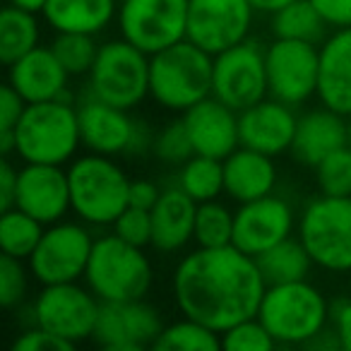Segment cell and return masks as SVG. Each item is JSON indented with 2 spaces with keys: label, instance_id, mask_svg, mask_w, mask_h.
Listing matches in <instances>:
<instances>
[{
  "label": "cell",
  "instance_id": "cell-1",
  "mask_svg": "<svg viewBox=\"0 0 351 351\" xmlns=\"http://www.w3.org/2000/svg\"><path fill=\"white\" fill-rule=\"evenodd\" d=\"M265 289L267 282L258 260L234 243L224 248L197 245L178 263L171 279L178 311L219 335L236 322L258 315Z\"/></svg>",
  "mask_w": 351,
  "mask_h": 351
},
{
  "label": "cell",
  "instance_id": "cell-2",
  "mask_svg": "<svg viewBox=\"0 0 351 351\" xmlns=\"http://www.w3.org/2000/svg\"><path fill=\"white\" fill-rule=\"evenodd\" d=\"M80 145L77 106L70 99L27 104L15 128V154L25 164L65 166L75 159Z\"/></svg>",
  "mask_w": 351,
  "mask_h": 351
},
{
  "label": "cell",
  "instance_id": "cell-3",
  "mask_svg": "<svg viewBox=\"0 0 351 351\" xmlns=\"http://www.w3.org/2000/svg\"><path fill=\"white\" fill-rule=\"evenodd\" d=\"M327 298L308 279L287 284H267L258 317L277 344L308 346L330 325Z\"/></svg>",
  "mask_w": 351,
  "mask_h": 351
},
{
  "label": "cell",
  "instance_id": "cell-4",
  "mask_svg": "<svg viewBox=\"0 0 351 351\" xmlns=\"http://www.w3.org/2000/svg\"><path fill=\"white\" fill-rule=\"evenodd\" d=\"M215 56L183 39L149 60V97L166 111H188L212 97Z\"/></svg>",
  "mask_w": 351,
  "mask_h": 351
},
{
  "label": "cell",
  "instance_id": "cell-5",
  "mask_svg": "<svg viewBox=\"0 0 351 351\" xmlns=\"http://www.w3.org/2000/svg\"><path fill=\"white\" fill-rule=\"evenodd\" d=\"M70 207L80 221L89 226H113L130 202V178L113 156L89 154L68 166Z\"/></svg>",
  "mask_w": 351,
  "mask_h": 351
},
{
  "label": "cell",
  "instance_id": "cell-6",
  "mask_svg": "<svg viewBox=\"0 0 351 351\" xmlns=\"http://www.w3.org/2000/svg\"><path fill=\"white\" fill-rule=\"evenodd\" d=\"M154 269L145 248L118 239L116 234L94 241L82 282L101 303L145 298L152 289Z\"/></svg>",
  "mask_w": 351,
  "mask_h": 351
},
{
  "label": "cell",
  "instance_id": "cell-7",
  "mask_svg": "<svg viewBox=\"0 0 351 351\" xmlns=\"http://www.w3.org/2000/svg\"><path fill=\"white\" fill-rule=\"evenodd\" d=\"M149 60L123 36L106 41L87 75V94L125 111L140 106L149 97Z\"/></svg>",
  "mask_w": 351,
  "mask_h": 351
},
{
  "label": "cell",
  "instance_id": "cell-8",
  "mask_svg": "<svg viewBox=\"0 0 351 351\" xmlns=\"http://www.w3.org/2000/svg\"><path fill=\"white\" fill-rule=\"evenodd\" d=\"M296 231L317 267L351 272V197L320 193L303 207Z\"/></svg>",
  "mask_w": 351,
  "mask_h": 351
},
{
  "label": "cell",
  "instance_id": "cell-9",
  "mask_svg": "<svg viewBox=\"0 0 351 351\" xmlns=\"http://www.w3.org/2000/svg\"><path fill=\"white\" fill-rule=\"evenodd\" d=\"M191 0H118V32L125 41L154 56L188 36Z\"/></svg>",
  "mask_w": 351,
  "mask_h": 351
},
{
  "label": "cell",
  "instance_id": "cell-10",
  "mask_svg": "<svg viewBox=\"0 0 351 351\" xmlns=\"http://www.w3.org/2000/svg\"><path fill=\"white\" fill-rule=\"evenodd\" d=\"M99 308L101 301L94 296L87 284H46L32 306V320L34 325L77 346L80 341L92 339Z\"/></svg>",
  "mask_w": 351,
  "mask_h": 351
},
{
  "label": "cell",
  "instance_id": "cell-11",
  "mask_svg": "<svg viewBox=\"0 0 351 351\" xmlns=\"http://www.w3.org/2000/svg\"><path fill=\"white\" fill-rule=\"evenodd\" d=\"M94 236L84 221H56L49 224L39 245L29 255V272L41 287L46 284L80 282L94 248Z\"/></svg>",
  "mask_w": 351,
  "mask_h": 351
},
{
  "label": "cell",
  "instance_id": "cell-12",
  "mask_svg": "<svg viewBox=\"0 0 351 351\" xmlns=\"http://www.w3.org/2000/svg\"><path fill=\"white\" fill-rule=\"evenodd\" d=\"M212 97L239 113L269 97L265 49L258 41L248 36L245 41L215 56Z\"/></svg>",
  "mask_w": 351,
  "mask_h": 351
},
{
  "label": "cell",
  "instance_id": "cell-13",
  "mask_svg": "<svg viewBox=\"0 0 351 351\" xmlns=\"http://www.w3.org/2000/svg\"><path fill=\"white\" fill-rule=\"evenodd\" d=\"M265 63H267L269 97L293 108L317 97L320 46L311 44V41L274 36L272 44L265 49Z\"/></svg>",
  "mask_w": 351,
  "mask_h": 351
},
{
  "label": "cell",
  "instance_id": "cell-14",
  "mask_svg": "<svg viewBox=\"0 0 351 351\" xmlns=\"http://www.w3.org/2000/svg\"><path fill=\"white\" fill-rule=\"evenodd\" d=\"M80 118V137L82 147H87L94 154L118 156L142 152L145 147H152V140L145 132V128L137 125L125 108H118L101 99L87 97L77 104Z\"/></svg>",
  "mask_w": 351,
  "mask_h": 351
},
{
  "label": "cell",
  "instance_id": "cell-15",
  "mask_svg": "<svg viewBox=\"0 0 351 351\" xmlns=\"http://www.w3.org/2000/svg\"><path fill=\"white\" fill-rule=\"evenodd\" d=\"M253 17L250 0H191L186 39L217 56L248 39Z\"/></svg>",
  "mask_w": 351,
  "mask_h": 351
},
{
  "label": "cell",
  "instance_id": "cell-16",
  "mask_svg": "<svg viewBox=\"0 0 351 351\" xmlns=\"http://www.w3.org/2000/svg\"><path fill=\"white\" fill-rule=\"evenodd\" d=\"M164 330L161 315L145 298L106 301L99 308L92 341L104 351H142L154 346Z\"/></svg>",
  "mask_w": 351,
  "mask_h": 351
},
{
  "label": "cell",
  "instance_id": "cell-17",
  "mask_svg": "<svg viewBox=\"0 0 351 351\" xmlns=\"http://www.w3.org/2000/svg\"><path fill=\"white\" fill-rule=\"evenodd\" d=\"M296 224L298 221L293 215V207L274 193L243 202L234 212V245L243 253L258 258L272 245L289 239Z\"/></svg>",
  "mask_w": 351,
  "mask_h": 351
},
{
  "label": "cell",
  "instance_id": "cell-18",
  "mask_svg": "<svg viewBox=\"0 0 351 351\" xmlns=\"http://www.w3.org/2000/svg\"><path fill=\"white\" fill-rule=\"evenodd\" d=\"M15 207L46 226L60 221L73 210L68 171L56 164H25L17 176Z\"/></svg>",
  "mask_w": 351,
  "mask_h": 351
},
{
  "label": "cell",
  "instance_id": "cell-19",
  "mask_svg": "<svg viewBox=\"0 0 351 351\" xmlns=\"http://www.w3.org/2000/svg\"><path fill=\"white\" fill-rule=\"evenodd\" d=\"M296 123L298 116L293 113V106L267 97L239 113L241 145L269 156L291 152Z\"/></svg>",
  "mask_w": 351,
  "mask_h": 351
},
{
  "label": "cell",
  "instance_id": "cell-20",
  "mask_svg": "<svg viewBox=\"0 0 351 351\" xmlns=\"http://www.w3.org/2000/svg\"><path fill=\"white\" fill-rule=\"evenodd\" d=\"M183 123L191 135L195 154L224 161L231 152L241 147L239 111L226 106L217 97H207L183 111Z\"/></svg>",
  "mask_w": 351,
  "mask_h": 351
},
{
  "label": "cell",
  "instance_id": "cell-21",
  "mask_svg": "<svg viewBox=\"0 0 351 351\" xmlns=\"http://www.w3.org/2000/svg\"><path fill=\"white\" fill-rule=\"evenodd\" d=\"M70 73L63 68L51 46H36L20 60L8 65V84L27 104L68 99Z\"/></svg>",
  "mask_w": 351,
  "mask_h": 351
},
{
  "label": "cell",
  "instance_id": "cell-22",
  "mask_svg": "<svg viewBox=\"0 0 351 351\" xmlns=\"http://www.w3.org/2000/svg\"><path fill=\"white\" fill-rule=\"evenodd\" d=\"M349 145V125L346 116L332 108H313L298 116L296 135H293L291 154L298 164L315 169L325 156L337 152L339 147Z\"/></svg>",
  "mask_w": 351,
  "mask_h": 351
},
{
  "label": "cell",
  "instance_id": "cell-23",
  "mask_svg": "<svg viewBox=\"0 0 351 351\" xmlns=\"http://www.w3.org/2000/svg\"><path fill=\"white\" fill-rule=\"evenodd\" d=\"M197 202L178 186L161 191L152 207V248L159 253H178L195 236Z\"/></svg>",
  "mask_w": 351,
  "mask_h": 351
},
{
  "label": "cell",
  "instance_id": "cell-24",
  "mask_svg": "<svg viewBox=\"0 0 351 351\" xmlns=\"http://www.w3.org/2000/svg\"><path fill=\"white\" fill-rule=\"evenodd\" d=\"M317 99L322 106L351 116V27L335 29L322 41Z\"/></svg>",
  "mask_w": 351,
  "mask_h": 351
},
{
  "label": "cell",
  "instance_id": "cell-25",
  "mask_svg": "<svg viewBox=\"0 0 351 351\" xmlns=\"http://www.w3.org/2000/svg\"><path fill=\"white\" fill-rule=\"evenodd\" d=\"M277 186L274 156L241 145L224 159V193L239 205L272 195Z\"/></svg>",
  "mask_w": 351,
  "mask_h": 351
},
{
  "label": "cell",
  "instance_id": "cell-26",
  "mask_svg": "<svg viewBox=\"0 0 351 351\" xmlns=\"http://www.w3.org/2000/svg\"><path fill=\"white\" fill-rule=\"evenodd\" d=\"M41 17L56 34L97 36L118 17V0H49Z\"/></svg>",
  "mask_w": 351,
  "mask_h": 351
},
{
  "label": "cell",
  "instance_id": "cell-27",
  "mask_svg": "<svg viewBox=\"0 0 351 351\" xmlns=\"http://www.w3.org/2000/svg\"><path fill=\"white\" fill-rule=\"evenodd\" d=\"M255 260H258V267L267 284L301 282V279H308L313 265H315L298 236L296 239L289 236L282 243L272 245L263 255H258Z\"/></svg>",
  "mask_w": 351,
  "mask_h": 351
},
{
  "label": "cell",
  "instance_id": "cell-28",
  "mask_svg": "<svg viewBox=\"0 0 351 351\" xmlns=\"http://www.w3.org/2000/svg\"><path fill=\"white\" fill-rule=\"evenodd\" d=\"M330 29L317 8L311 0H293L282 10L272 12V34L277 39H296L311 41V44H322L325 32Z\"/></svg>",
  "mask_w": 351,
  "mask_h": 351
},
{
  "label": "cell",
  "instance_id": "cell-29",
  "mask_svg": "<svg viewBox=\"0 0 351 351\" xmlns=\"http://www.w3.org/2000/svg\"><path fill=\"white\" fill-rule=\"evenodd\" d=\"M39 20L34 12L8 5L0 15V60L12 65L39 46Z\"/></svg>",
  "mask_w": 351,
  "mask_h": 351
},
{
  "label": "cell",
  "instance_id": "cell-30",
  "mask_svg": "<svg viewBox=\"0 0 351 351\" xmlns=\"http://www.w3.org/2000/svg\"><path fill=\"white\" fill-rule=\"evenodd\" d=\"M178 188L186 191L197 205L217 200L224 193V161L202 154L191 156L178 171Z\"/></svg>",
  "mask_w": 351,
  "mask_h": 351
},
{
  "label": "cell",
  "instance_id": "cell-31",
  "mask_svg": "<svg viewBox=\"0 0 351 351\" xmlns=\"http://www.w3.org/2000/svg\"><path fill=\"white\" fill-rule=\"evenodd\" d=\"M44 231L46 224L22 212L20 207L5 210L0 215V250L5 255H12V258L29 260Z\"/></svg>",
  "mask_w": 351,
  "mask_h": 351
},
{
  "label": "cell",
  "instance_id": "cell-32",
  "mask_svg": "<svg viewBox=\"0 0 351 351\" xmlns=\"http://www.w3.org/2000/svg\"><path fill=\"white\" fill-rule=\"evenodd\" d=\"M152 349L159 351H219L221 349V335L193 317L183 315L181 320L164 325L161 335L156 337Z\"/></svg>",
  "mask_w": 351,
  "mask_h": 351
},
{
  "label": "cell",
  "instance_id": "cell-33",
  "mask_svg": "<svg viewBox=\"0 0 351 351\" xmlns=\"http://www.w3.org/2000/svg\"><path fill=\"white\" fill-rule=\"evenodd\" d=\"M200 248H224L234 243V212L217 200L200 202L195 215V236Z\"/></svg>",
  "mask_w": 351,
  "mask_h": 351
},
{
  "label": "cell",
  "instance_id": "cell-34",
  "mask_svg": "<svg viewBox=\"0 0 351 351\" xmlns=\"http://www.w3.org/2000/svg\"><path fill=\"white\" fill-rule=\"evenodd\" d=\"M51 49L58 56L63 68L70 73V77H82L89 75L94 60L99 56L97 36L92 34H70V32H60L51 41Z\"/></svg>",
  "mask_w": 351,
  "mask_h": 351
},
{
  "label": "cell",
  "instance_id": "cell-35",
  "mask_svg": "<svg viewBox=\"0 0 351 351\" xmlns=\"http://www.w3.org/2000/svg\"><path fill=\"white\" fill-rule=\"evenodd\" d=\"M315 183L322 195L351 197V145L339 147L315 166Z\"/></svg>",
  "mask_w": 351,
  "mask_h": 351
},
{
  "label": "cell",
  "instance_id": "cell-36",
  "mask_svg": "<svg viewBox=\"0 0 351 351\" xmlns=\"http://www.w3.org/2000/svg\"><path fill=\"white\" fill-rule=\"evenodd\" d=\"M152 152H154L159 161L173 166H183L191 156H195V149H193L191 135H188L183 118L169 123V125L156 132L154 140H152Z\"/></svg>",
  "mask_w": 351,
  "mask_h": 351
},
{
  "label": "cell",
  "instance_id": "cell-37",
  "mask_svg": "<svg viewBox=\"0 0 351 351\" xmlns=\"http://www.w3.org/2000/svg\"><path fill=\"white\" fill-rule=\"evenodd\" d=\"M277 346L260 317H248L221 332V349L226 351H269Z\"/></svg>",
  "mask_w": 351,
  "mask_h": 351
},
{
  "label": "cell",
  "instance_id": "cell-38",
  "mask_svg": "<svg viewBox=\"0 0 351 351\" xmlns=\"http://www.w3.org/2000/svg\"><path fill=\"white\" fill-rule=\"evenodd\" d=\"M29 265L27 260L12 258V255H0V306L17 308L27 298L29 287Z\"/></svg>",
  "mask_w": 351,
  "mask_h": 351
},
{
  "label": "cell",
  "instance_id": "cell-39",
  "mask_svg": "<svg viewBox=\"0 0 351 351\" xmlns=\"http://www.w3.org/2000/svg\"><path fill=\"white\" fill-rule=\"evenodd\" d=\"M113 234L132 245L147 248L152 245V210L128 205L113 221Z\"/></svg>",
  "mask_w": 351,
  "mask_h": 351
},
{
  "label": "cell",
  "instance_id": "cell-40",
  "mask_svg": "<svg viewBox=\"0 0 351 351\" xmlns=\"http://www.w3.org/2000/svg\"><path fill=\"white\" fill-rule=\"evenodd\" d=\"M75 344L56 337L53 332L44 330V327L34 325L29 330H22V335L15 337L12 341V351H70Z\"/></svg>",
  "mask_w": 351,
  "mask_h": 351
},
{
  "label": "cell",
  "instance_id": "cell-41",
  "mask_svg": "<svg viewBox=\"0 0 351 351\" xmlns=\"http://www.w3.org/2000/svg\"><path fill=\"white\" fill-rule=\"evenodd\" d=\"M27 108V101L10 87L5 84L0 92V132H12L20 123L22 113Z\"/></svg>",
  "mask_w": 351,
  "mask_h": 351
},
{
  "label": "cell",
  "instance_id": "cell-42",
  "mask_svg": "<svg viewBox=\"0 0 351 351\" xmlns=\"http://www.w3.org/2000/svg\"><path fill=\"white\" fill-rule=\"evenodd\" d=\"M330 29L351 27V0H311Z\"/></svg>",
  "mask_w": 351,
  "mask_h": 351
},
{
  "label": "cell",
  "instance_id": "cell-43",
  "mask_svg": "<svg viewBox=\"0 0 351 351\" xmlns=\"http://www.w3.org/2000/svg\"><path fill=\"white\" fill-rule=\"evenodd\" d=\"M330 327L335 330L341 349L351 351V298H339L330 306Z\"/></svg>",
  "mask_w": 351,
  "mask_h": 351
},
{
  "label": "cell",
  "instance_id": "cell-44",
  "mask_svg": "<svg viewBox=\"0 0 351 351\" xmlns=\"http://www.w3.org/2000/svg\"><path fill=\"white\" fill-rule=\"evenodd\" d=\"M17 176H20V169L12 166V161L3 159L0 164V210H12L17 200Z\"/></svg>",
  "mask_w": 351,
  "mask_h": 351
},
{
  "label": "cell",
  "instance_id": "cell-45",
  "mask_svg": "<svg viewBox=\"0 0 351 351\" xmlns=\"http://www.w3.org/2000/svg\"><path fill=\"white\" fill-rule=\"evenodd\" d=\"M159 195L161 191L156 183L140 178V181H130V197H128V202L132 207H140V210H152L156 205V200H159Z\"/></svg>",
  "mask_w": 351,
  "mask_h": 351
},
{
  "label": "cell",
  "instance_id": "cell-46",
  "mask_svg": "<svg viewBox=\"0 0 351 351\" xmlns=\"http://www.w3.org/2000/svg\"><path fill=\"white\" fill-rule=\"evenodd\" d=\"M289 3H293V0H250V5L255 8V12H265V15H272V12L282 10Z\"/></svg>",
  "mask_w": 351,
  "mask_h": 351
},
{
  "label": "cell",
  "instance_id": "cell-47",
  "mask_svg": "<svg viewBox=\"0 0 351 351\" xmlns=\"http://www.w3.org/2000/svg\"><path fill=\"white\" fill-rule=\"evenodd\" d=\"M49 0H8V5L12 8H20V10H27V12H34V15H41L46 8Z\"/></svg>",
  "mask_w": 351,
  "mask_h": 351
},
{
  "label": "cell",
  "instance_id": "cell-48",
  "mask_svg": "<svg viewBox=\"0 0 351 351\" xmlns=\"http://www.w3.org/2000/svg\"><path fill=\"white\" fill-rule=\"evenodd\" d=\"M346 125H349V145H351V116H346Z\"/></svg>",
  "mask_w": 351,
  "mask_h": 351
},
{
  "label": "cell",
  "instance_id": "cell-49",
  "mask_svg": "<svg viewBox=\"0 0 351 351\" xmlns=\"http://www.w3.org/2000/svg\"><path fill=\"white\" fill-rule=\"evenodd\" d=\"M349 277H351V272H349Z\"/></svg>",
  "mask_w": 351,
  "mask_h": 351
}]
</instances>
